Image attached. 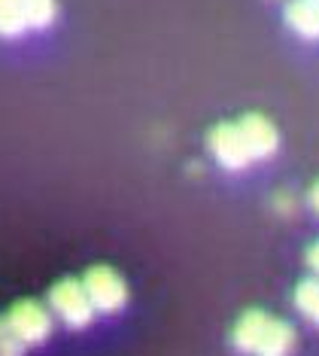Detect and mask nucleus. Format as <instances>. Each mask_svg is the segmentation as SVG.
<instances>
[{
    "instance_id": "9b49d317",
    "label": "nucleus",
    "mask_w": 319,
    "mask_h": 356,
    "mask_svg": "<svg viewBox=\"0 0 319 356\" xmlns=\"http://www.w3.org/2000/svg\"><path fill=\"white\" fill-rule=\"evenodd\" d=\"M24 350H28V344L15 335L10 320L0 317V356H24Z\"/></svg>"
},
{
    "instance_id": "423d86ee",
    "label": "nucleus",
    "mask_w": 319,
    "mask_h": 356,
    "mask_svg": "<svg viewBox=\"0 0 319 356\" xmlns=\"http://www.w3.org/2000/svg\"><path fill=\"white\" fill-rule=\"evenodd\" d=\"M268 323H271V314H265V311H247L240 320L234 323V329H231V344H234L240 353L256 356L259 341H261V335H265Z\"/></svg>"
},
{
    "instance_id": "2eb2a0df",
    "label": "nucleus",
    "mask_w": 319,
    "mask_h": 356,
    "mask_svg": "<svg viewBox=\"0 0 319 356\" xmlns=\"http://www.w3.org/2000/svg\"><path fill=\"white\" fill-rule=\"evenodd\" d=\"M307 3H310V6H316V10H319V0H307Z\"/></svg>"
},
{
    "instance_id": "20e7f679",
    "label": "nucleus",
    "mask_w": 319,
    "mask_h": 356,
    "mask_svg": "<svg viewBox=\"0 0 319 356\" xmlns=\"http://www.w3.org/2000/svg\"><path fill=\"white\" fill-rule=\"evenodd\" d=\"M207 147L213 152V159H216L225 171H243L252 161L250 147H247V140H243L237 122H222L213 128L207 134Z\"/></svg>"
},
{
    "instance_id": "4468645a",
    "label": "nucleus",
    "mask_w": 319,
    "mask_h": 356,
    "mask_svg": "<svg viewBox=\"0 0 319 356\" xmlns=\"http://www.w3.org/2000/svg\"><path fill=\"white\" fill-rule=\"evenodd\" d=\"M310 207H313L316 213H319V180L313 183V189H310Z\"/></svg>"
},
{
    "instance_id": "ddd939ff",
    "label": "nucleus",
    "mask_w": 319,
    "mask_h": 356,
    "mask_svg": "<svg viewBox=\"0 0 319 356\" xmlns=\"http://www.w3.org/2000/svg\"><path fill=\"white\" fill-rule=\"evenodd\" d=\"M277 207H280V213H292V210H295V201H292V195L280 192V195H277Z\"/></svg>"
},
{
    "instance_id": "9d476101",
    "label": "nucleus",
    "mask_w": 319,
    "mask_h": 356,
    "mask_svg": "<svg viewBox=\"0 0 319 356\" xmlns=\"http://www.w3.org/2000/svg\"><path fill=\"white\" fill-rule=\"evenodd\" d=\"M22 10L28 15V28L31 31H46L55 22V0H22Z\"/></svg>"
},
{
    "instance_id": "f03ea898",
    "label": "nucleus",
    "mask_w": 319,
    "mask_h": 356,
    "mask_svg": "<svg viewBox=\"0 0 319 356\" xmlns=\"http://www.w3.org/2000/svg\"><path fill=\"white\" fill-rule=\"evenodd\" d=\"M83 283H85V293L92 298L97 314H116L128 302L125 280H122V274L113 271L110 265H92V268L85 271Z\"/></svg>"
},
{
    "instance_id": "6e6552de",
    "label": "nucleus",
    "mask_w": 319,
    "mask_h": 356,
    "mask_svg": "<svg viewBox=\"0 0 319 356\" xmlns=\"http://www.w3.org/2000/svg\"><path fill=\"white\" fill-rule=\"evenodd\" d=\"M28 28V15L22 10V0H0V37L15 40L22 37Z\"/></svg>"
},
{
    "instance_id": "f257e3e1",
    "label": "nucleus",
    "mask_w": 319,
    "mask_h": 356,
    "mask_svg": "<svg viewBox=\"0 0 319 356\" xmlns=\"http://www.w3.org/2000/svg\"><path fill=\"white\" fill-rule=\"evenodd\" d=\"M49 307H52L55 317L70 329H85L97 314L92 298L85 293V283L73 280V277H64L49 289Z\"/></svg>"
},
{
    "instance_id": "7ed1b4c3",
    "label": "nucleus",
    "mask_w": 319,
    "mask_h": 356,
    "mask_svg": "<svg viewBox=\"0 0 319 356\" xmlns=\"http://www.w3.org/2000/svg\"><path fill=\"white\" fill-rule=\"evenodd\" d=\"M6 320H10V326L15 329V335H19L28 347H37V344L49 341L52 326H55L49 307L40 305L37 298H22V302H15L10 307V314H6Z\"/></svg>"
},
{
    "instance_id": "0eeeda50",
    "label": "nucleus",
    "mask_w": 319,
    "mask_h": 356,
    "mask_svg": "<svg viewBox=\"0 0 319 356\" xmlns=\"http://www.w3.org/2000/svg\"><path fill=\"white\" fill-rule=\"evenodd\" d=\"M286 25L295 31L298 37L304 40H319V10L316 6H310L307 0H292L289 6H286Z\"/></svg>"
},
{
    "instance_id": "f8f14e48",
    "label": "nucleus",
    "mask_w": 319,
    "mask_h": 356,
    "mask_svg": "<svg viewBox=\"0 0 319 356\" xmlns=\"http://www.w3.org/2000/svg\"><path fill=\"white\" fill-rule=\"evenodd\" d=\"M307 265H310V271H313L316 274V277H319V241H316V244H310L307 247Z\"/></svg>"
},
{
    "instance_id": "39448f33",
    "label": "nucleus",
    "mask_w": 319,
    "mask_h": 356,
    "mask_svg": "<svg viewBox=\"0 0 319 356\" xmlns=\"http://www.w3.org/2000/svg\"><path fill=\"white\" fill-rule=\"evenodd\" d=\"M237 128H240V134H243V140H247L252 159H268V156H274L277 152V147H280V134H277L274 122L271 119H265V116H259V113H247V116H240Z\"/></svg>"
},
{
    "instance_id": "1a4fd4ad",
    "label": "nucleus",
    "mask_w": 319,
    "mask_h": 356,
    "mask_svg": "<svg viewBox=\"0 0 319 356\" xmlns=\"http://www.w3.org/2000/svg\"><path fill=\"white\" fill-rule=\"evenodd\" d=\"M295 307L307 323L319 326V277H304L295 286Z\"/></svg>"
}]
</instances>
